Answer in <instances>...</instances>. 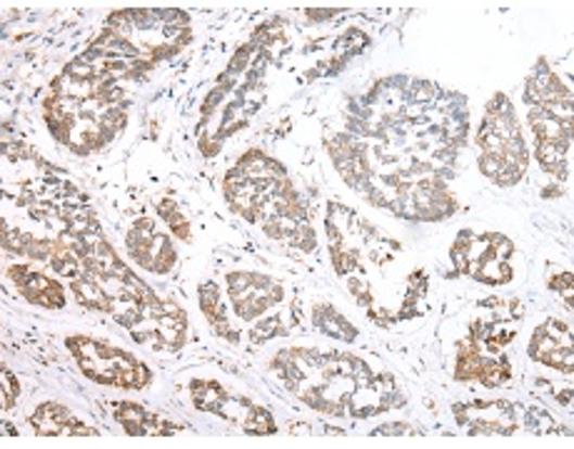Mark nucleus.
<instances>
[{"mask_svg":"<svg viewBox=\"0 0 574 449\" xmlns=\"http://www.w3.org/2000/svg\"><path fill=\"white\" fill-rule=\"evenodd\" d=\"M480 168L497 185H514L527 170V147H524L520 123L512 103L505 95H495L487 105L485 123L480 130Z\"/></svg>","mask_w":574,"mask_h":449,"instance_id":"1","label":"nucleus"},{"mask_svg":"<svg viewBox=\"0 0 574 449\" xmlns=\"http://www.w3.org/2000/svg\"><path fill=\"white\" fill-rule=\"evenodd\" d=\"M71 352L78 360L82 374L98 385L125 387V389H143L150 385V370L136 357L123 352V349L98 343L90 337H71L68 339Z\"/></svg>","mask_w":574,"mask_h":449,"instance_id":"2","label":"nucleus"},{"mask_svg":"<svg viewBox=\"0 0 574 449\" xmlns=\"http://www.w3.org/2000/svg\"><path fill=\"white\" fill-rule=\"evenodd\" d=\"M449 255H452L457 270L472 274L480 282L502 285L512 278L510 265H507L512 255V243L502 235L474 238L472 232H462Z\"/></svg>","mask_w":574,"mask_h":449,"instance_id":"3","label":"nucleus"},{"mask_svg":"<svg viewBox=\"0 0 574 449\" xmlns=\"http://www.w3.org/2000/svg\"><path fill=\"white\" fill-rule=\"evenodd\" d=\"M228 290L238 315L247 322L260 318L270 305L282 299L280 285H275L270 278H263V274H245V272L230 274Z\"/></svg>","mask_w":574,"mask_h":449,"instance_id":"4","label":"nucleus"},{"mask_svg":"<svg viewBox=\"0 0 574 449\" xmlns=\"http://www.w3.org/2000/svg\"><path fill=\"white\" fill-rule=\"evenodd\" d=\"M128 247L132 260L153 272H168L175 265V249L168 235L155 230L150 220H138L128 232Z\"/></svg>","mask_w":574,"mask_h":449,"instance_id":"5","label":"nucleus"},{"mask_svg":"<svg viewBox=\"0 0 574 449\" xmlns=\"http://www.w3.org/2000/svg\"><path fill=\"white\" fill-rule=\"evenodd\" d=\"M532 360L549 364V368L572 372V332L564 322L549 320L535 332L530 345Z\"/></svg>","mask_w":574,"mask_h":449,"instance_id":"6","label":"nucleus"},{"mask_svg":"<svg viewBox=\"0 0 574 449\" xmlns=\"http://www.w3.org/2000/svg\"><path fill=\"white\" fill-rule=\"evenodd\" d=\"M33 429L36 435L43 437H95L98 432L88 424H82L75 414L68 410V407L55 405V402H46L40 405L36 412H33Z\"/></svg>","mask_w":574,"mask_h":449,"instance_id":"7","label":"nucleus"},{"mask_svg":"<svg viewBox=\"0 0 574 449\" xmlns=\"http://www.w3.org/2000/svg\"><path fill=\"white\" fill-rule=\"evenodd\" d=\"M524 100L532 107H552V111H572V95L570 90L562 86V80L547 68L545 63H539V68L532 73L524 90Z\"/></svg>","mask_w":574,"mask_h":449,"instance_id":"8","label":"nucleus"},{"mask_svg":"<svg viewBox=\"0 0 574 449\" xmlns=\"http://www.w3.org/2000/svg\"><path fill=\"white\" fill-rule=\"evenodd\" d=\"M113 412H115V420L123 424V429L128 432V435L163 437V435H175V432H180V427H175L173 422L157 418L155 412H150L145 410V407H140L136 402H115Z\"/></svg>","mask_w":574,"mask_h":449,"instance_id":"9","label":"nucleus"},{"mask_svg":"<svg viewBox=\"0 0 574 449\" xmlns=\"http://www.w3.org/2000/svg\"><path fill=\"white\" fill-rule=\"evenodd\" d=\"M11 274V280L18 285V290L23 293V297L28 299L33 305H40V307H50V310H58V307L65 305V293L63 287L58 285L55 280L46 278V274L40 272H33L28 268H11L8 270Z\"/></svg>","mask_w":574,"mask_h":449,"instance_id":"10","label":"nucleus"},{"mask_svg":"<svg viewBox=\"0 0 574 449\" xmlns=\"http://www.w3.org/2000/svg\"><path fill=\"white\" fill-rule=\"evenodd\" d=\"M315 324H318V328L322 332H328L330 337H337V339H343V343H353V339L357 337V332L353 324H349L343 315L332 310V307H315Z\"/></svg>","mask_w":574,"mask_h":449,"instance_id":"11","label":"nucleus"},{"mask_svg":"<svg viewBox=\"0 0 574 449\" xmlns=\"http://www.w3.org/2000/svg\"><path fill=\"white\" fill-rule=\"evenodd\" d=\"M200 307H203L205 318L213 322V328L228 337L230 330H225V324H230L228 312H225V305L220 303V293L213 282H205V285L200 287Z\"/></svg>","mask_w":574,"mask_h":449,"instance_id":"12","label":"nucleus"},{"mask_svg":"<svg viewBox=\"0 0 574 449\" xmlns=\"http://www.w3.org/2000/svg\"><path fill=\"white\" fill-rule=\"evenodd\" d=\"M510 362L505 360H489V357H485V362H482V370H480V382L485 387H499L505 385L507 380H510Z\"/></svg>","mask_w":574,"mask_h":449,"instance_id":"13","label":"nucleus"},{"mask_svg":"<svg viewBox=\"0 0 574 449\" xmlns=\"http://www.w3.org/2000/svg\"><path fill=\"white\" fill-rule=\"evenodd\" d=\"M157 213L163 215V220L170 224V230L178 235L180 240H190V228H188V220L182 218L178 207H175V203H161L157 205Z\"/></svg>","mask_w":574,"mask_h":449,"instance_id":"14","label":"nucleus"},{"mask_svg":"<svg viewBox=\"0 0 574 449\" xmlns=\"http://www.w3.org/2000/svg\"><path fill=\"white\" fill-rule=\"evenodd\" d=\"M21 395V385L18 380H15V374L3 368V407L5 410H11V407H15V399H18Z\"/></svg>","mask_w":574,"mask_h":449,"instance_id":"15","label":"nucleus"},{"mask_svg":"<svg viewBox=\"0 0 574 449\" xmlns=\"http://www.w3.org/2000/svg\"><path fill=\"white\" fill-rule=\"evenodd\" d=\"M549 287L560 290V293L567 297V305H572V272H562L560 278L549 280Z\"/></svg>","mask_w":574,"mask_h":449,"instance_id":"16","label":"nucleus"}]
</instances>
